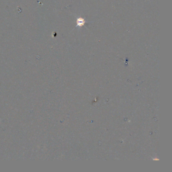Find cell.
I'll return each mask as SVG.
<instances>
[{
  "label": "cell",
  "mask_w": 172,
  "mask_h": 172,
  "mask_svg": "<svg viewBox=\"0 0 172 172\" xmlns=\"http://www.w3.org/2000/svg\"><path fill=\"white\" fill-rule=\"evenodd\" d=\"M77 26H81L84 25V23H85V21H84V20L83 19L79 18L77 20Z\"/></svg>",
  "instance_id": "1"
}]
</instances>
